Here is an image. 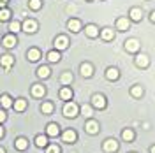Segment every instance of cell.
<instances>
[{"mask_svg": "<svg viewBox=\"0 0 155 153\" xmlns=\"http://www.w3.org/2000/svg\"><path fill=\"white\" fill-rule=\"evenodd\" d=\"M28 7L32 11H39L42 7V0H28Z\"/></svg>", "mask_w": 155, "mask_h": 153, "instance_id": "1f68e13d", "label": "cell"}, {"mask_svg": "<svg viewBox=\"0 0 155 153\" xmlns=\"http://www.w3.org/2000/svg\"><path fill=\"white\" fill-rule=\"evenodd\" d=\"M44 93H46V88L42 85H34L32 86V95L34 97H44Z\"/></svg>", "mask_w": 155, "mask_h": 153, "instance_id": "603a6c76", "label": "cell"}, {"mask_svg": "<svg viewBox=\"0 0 155 153\" xmlns=\"http://www.w3.org/2000/svg\"><path fill=\"white\" fill-rule=\"evenodd\" d=\"M139 46H141V42L137 39H129V41H125V49L129 53H136L139 49Z\"/></svg>", "mask_w": 155, "mask_h": 153, "instance_id": "ba28073f", "label": "cell"}, {"mask_svg": "<svg viewBox=\"0 0 155 153\" xmlns=\"http://www.w3.org/2000/svg\"><path fill=\"white\" fill-rule=\"evenodd\" d=\"M129 25H130V21H129L127 18H118V21H116V28L122 30V32L129 30Z\"/></svg>", "mask_w": 155, "mask_h": 153, "instance_id": "7402d4cb", "label": "cell"}, {"mask_svg": "<svg viewBox=\"0 0 155 153\" xmlns=\"http://www.w3.org/2000/svg\"><path fill=\"white\" fill-rule=\"evenodd\" d=\"M79 115V107H78V104L76 102H65V106H64V116L65 118H76V116Z\"/></svg>", "mask_w": 155, "mask_h": 153, "instance_id": "6da1fadb", "label": "cell"}, {"mask_svg": "<svg viewBox=\"0 0 155 153\" xmlns=\"http://www.w3.org/2000/svg\"><path fill=\"white\" fill-rule=\"evenodd\" d=\"M106 77L109 79V81H116L118 77H120V72H118V69L116 67H109L106 70Z\"/></svg>", "mask_w": 155, "mask_h": 153, "instance_id": "ffe728a7", "label": "cell"}, {"mask_svg": "<svg viewBox=\"0 0 155 153\" xmlns=\"http://www.w3.org/2000/svg\"><path fill=\"white\" fill-rule=\"evenodd\" d=\"M21 30H25L27 34H34V32H37V23H35L34 19H27V21L21 25Z\"/></svg>", "mask_w": 155, "mask_h": 153, "instance_id": "9c48e42d", "label": "cell"}, {"mask_svg": "<svg viewBox=\"0 0 155 153\" xmlns=\"http://www.w3.org/2000/svg\"><path fill=\"white\" fill-rule=\"evenodd\" d=\"M150 19H152V23H155V11L150 14Z\"/></svg>", "mask_w": 155, "mask_h": 153, "instance_id": "ab89813d", "label": "cell"}, {"mask_svg": "<svg viewBox=\"0 0 155 153\" xmlns=\"http://www.w3.org/2000/svg\"><path fill=\"white\" fill-rule=\"evenodd\" d=\"M136 65H137V67H148V65H150V58L146 57V55H137V57H136Z\"/></svg>", "mask_w": 155, "mask_h": 153, "instance_id": "9a60e30c", "label": "cell"}, {"mask_svg": "<svg viewBox=\"0 0 155 153\" xmlns=\"http://www.w3.org/2000/svg\"><path fill=\"white\" fill-rule=\"evenodd\" d=\"M130 93H132V97H136V99H139V97L143 95V93H145V90H143V88H141V86H132V88H130Z\"/></svg>", "mask_w": 155, "mask_h": 153, "instance_id": "4dcf8cb0", "label": "cell"}, {"mask_svg": "<svg viewBox=\"0 0 155 153\" xmlns=\"http://www.w3.org/2000/svg\"><path fill=\"white\" fill-rule=\"evenodd\" d=\"M35 146H37V148H46V146H48V137L42 135V134H39L37 137H35Z\"/></svg>", "mask_w": 155, "mask_h": 153, "instance_id": "484cf974", "label": "cell"}, {"mask_svg": "<svg viewBox=\"0 0 155 153\" xmlns=\"http://www.w3.org/2000/svg\"><path fill=\"white\" fill-rule=\"evenodd\" d=\"M48 60H49V62H58V60H60V53H58L57 49L49 51V53H48Z\"/></svg>", "mask_w": 155, "mask_h": 153, "instance_id": "e575fe53", "label": "cell"}, {"mask_svg": "<svg viewBox=\"0 0 155 153\" xmlns=\"http://www.w3.org/2000/svg\"><path fill=\"white\" fill-rule=\"evenodd\" d=\"M58 134H60V125L58 123H49L48 127H46V135H49V137H57Z\"/></svg>", "mask_w": 155, "mask_h": 153, "instance_id": "7c38bea8", "label": "cell"}, {"mask_svg": "<svg viewBox=\"0 0 155 153\" xmlns=\"http://www.w3.org/2000/svg\"><path fill=\"white\" fill-rule=\"evenodd\" d=\"M46 153H60V148L57 144H49V146H46Z\"/></svg>", "mask_w": 155, "mask_h": 153, "instance_id": "d590c367", "label": "cell"}, {"mask_svg": "<svg viewBox=\"0 0 155 153\" xmlns=\"http://www.w3.org/2000/svg\"><path fill=\"white\" fill-rule=\"evenodd\" d=\"M85 130H87L88 134H92V135L99 134V130H101L99 122H95V120H88L87 123H85Z\"/></svg>", "mask_w": 155, "mask_h": 153, "instance_id": "5b68a950", "label": "cell"}, {"mask_svg": "<svg viewBox=\"0 0 155 153\" xmlns=\"http://www.w3.org/2000/svg\"><path fill=\"white\" fill-rule=\"evenodd\" d=\"M0 153H5V150H4V148H0Z\"/></svg>", "mask_w": 155, "mask_h": 153, "instance_id": "7bdbcfd3", "label": "cell"}, {"mask_svg": "<svg viewBox=\"0 0 155 153\" xmlns=\"http://www.w3.org/2000/svg\"><path fill=\"white\" fill-rule=\"evenodd\" d=\"M67 28L71 30V32L78 34V32L81 30V21H79V19H76V18H71L67 21Z\"/></svg>", "mask_w": 155, "mask_h": 153, "instance_id": "8fae6325", "label": "cell"}, {"mask_svg": "<svg viewBox=\"0 0 155 153\" xmlns=\"http://www.w3.org/2000/svg\"><path fill=\"white\" fill-rule=\"evenodd\" d=\"M14 148H16L18 151H25V150L28 148V141H27L25 137H18V139L14 141Z\"/></svg>", "mask_w": 155, "mask_h": 153, "instance_id": "5bb4252c", "label": "cell"}, {"mask_svg": "<svg viewBox=\"0 0 155 153\" xmlns=\"http://www.w3.org/2000/svg\"><path fill=\"white\" fill-rule=\"evenodd\" d=\"M81 115H85L87 118H90V116H92V107H90V106H83V107H81Z\"/></svg>", "mask_w": 155, "mask_h": 153, "instance_id": "8d00e7d4", "label": "cell"}, {"mask_svg": "<svg viewBox=\"0 0 155 153\" xmlns=\"http://www.w3.org/2000/svg\"><path fill=\"white\" fill-rule=\"evenodd\" d=\"M5 120H7V115H5V111H4V109H0V125L4 123Z\"/></svg>", "mask_w": 155, "mask_h": 153, "instance_id": "74e56055", "label": "cell"}, {"mask_svg": "<svg viewBox=\"0 0 155 153\" xmlns=\"http://www.w3.org/2000/svg\"><path fill=\"white\" fill-rule=\"evenodd\" d=\"M122 137H124V141H125V143H132V141H134V137H136V134H134V130L125 129V130L122 132Z\"/></svg>", "mask_w": 155, "mask_h": 153, "instance_id": "d4e9b609", "label": "cell"}, {"mask_svg": "<svg viewBox=\"0 0 155 153\" xmlns=\"http://www.w3.org/2000/svg\"><path fill=\"white\" fill-rule=\"evenodd\" d=\"M12 104H14V102H12V99H11L7 93H4V95L0 97V106H2L4 109H9V107H12Z\"/></svg>", "mask_w": 155, "mask_h": 153, "instance_id": "d6986e66", "label": "cell"}, {"mask_svg": "<svg viewBox=\"0 0 155 153\" xmlns=\"http://www.w3.org/2000/svg\"><path fill=\"white\" fill-rule=\"evenodd\" d=\"M19 30H21V23H19V21H11L9 23V32L11 34H18Z\"/></svg>", "mask_w": 155, "mask_h": 153, "instance_id": "f546056e", "label": "cell"}, {"mask_svg": "<svg viewBox=\"0 0 155 153\" xmlns=\"http://www.w3.org/2000/svg\"><path fill=\"white\" fill-rule=\"evenodd\" d=\"M12 63H14V57H11V55H2L0 57V65L5 69V70H9Z\"/></svg>", "mask_w": 155, "mask_h": 153, "instance_id": "30bf717a", "label": "cell"}, {"mask_svg": "<svg viewBox=\"0 0 155 153\" xmlns=\"http://www.w3.org/2000/svg\"><path fill=\"white\" fill-rule=\"evenodd\" d=\"M88 2H92V0H88Z\"/></svg>", "mask_w": 155, "mask_h": 153, "instance_id": "ee69618b", "label": "cell"}, {"mask_svg": "<svg viewBox=\"0 0 155 153\" xmlns=\"http://www.w3.org/2000/svg\"><path fill=\"white\" fill-rule=\"evenodd\" d=\"M2 135H4V129H2V127H0V137H2Z\"/></svg>", "mask_w": 155, "mask_h": 153, "instance_id": "b9f144b4", "label": "cell"}, {"mask_svg": "<svg viewBox=\"0 0 155 153\" xmlns=\"http://www.w3.org/2000/svg\"><path fill=\"white\" fill-rule=\"evenodd\" d=\"M53 44H55V49H57V51H64V49L69 48V39L65 37V35H58Z\"/></svg>", "mask_w": 155, "mask_h": 153, "instance_id": "3957f363", "label": "cell"}, {"mask_svg": "<svg viewBox=\"0 0 155 153\" xmlns=\"http://www.w3.org/2000/svg\"><path fill=\"white\" fill-rule=\"evenodd\" d=\"M76 132L72 130V129H67V130H64L62 132V141L64 143H67V144H72V143H76Z\"/></svg>", "mask_w": 155, "mask_h": 153, "instance_id": "277c9868", "label": "cell"}, {"mask_svg": "<svg viewBox=\"0 0 155 153\" xmlns=\"http://www.w3.org/2000/svg\"><path fill=\"white\" fill-rule=\"evenodd\" d=\"M101 37L104 39V41H111V39H115V32H113V28H102Z\"/></svg>", "mask_w": 155, "mask_h": 153, "instance_id": "4316f807", "label": "cell"}, {"mask_svg": "<svg viewBox=\"0 0 155 153\" xmlns=\"http://www.w3.org/2000/svg\"><path fill=\"white\" fill-rule=\"evenodd\" d=\"M11 18V11L7 7H2L0 9V21H7Z\"/></svg>", "mask_w": 155, "mask_h": 153, "instance_id": "d6a6232c", "label": "cell"}, {"mask_svg": "<svg viewBox=\"0 0 155 153\" xmlns=\"http://www.w3.org/2000/svg\"><path fill=\"white\" fill-rule=\"evenodd\" d=\"M150 153H155V144L152 146V148H150Z\"/></svg>", "mask_w": 155, "mask_h": 153, "instance_id": "60d3db41", "label": "cell"}, {"mask_svg": "<svg viewBox=\"0 0 155 153\" xmlns=\"http://www.w3.org/2000/svg\"><path fill=\"white\" fill-rule=\"evenodd\" d=\"M85 32H87V35H88L90 39H95L97 35H99V28H97V27L94 25V23L87 25V27H85Z\"/></svg>", "mask_w": 155, "mask_h": 153, "instance_id": "2e32d148", "label": "cell"}, {"mask_svg": "<svg viewBox=\"0 0 155 153\" xmlns=\"http://www.w3.org/2000/svg\"><path fill=\"white\" fill-rule=\"evenodd\" d=\"M79 72H81V76L83 77H92L94 76V67H92L90 63H81Z\"/></svg>", "mask_w": 155, "mask_h": 153, "instance_id": "4fadbf2b", "label": "cell"}, {"mask_svg": "<svg viewBox=\"0 0 155 153\" xmlns=\"http://www.w3.org/2000/svg\"><path fill=\"white\" fill-rule=\"evenodd\" d=\"M49 74H51V70H49V67H46V65H41V67L37 69V76L42 77V79L49 77Z\"/></svg>", "mask_w": 155, "mask_h": 153, "instance_id": "83f0119b", "label": "cell"}, {"mask_svg": "<svg viewBox=\"0 0 155 153\" xmlns=\"http://www.w3.org/2000/svg\"><path fill=\"white\" fill-rule=\"evenodd\" d=\"M41 111H42V115H51V113H53V104H51V102H42Z\"/></svg>", "mask_w": 155, "mask_h": 153, "instance_id": "f1b7e54d", "label": "cell"}, {"mask_svg": "<svg viewBox=\"0 0 155 153\" xmlns=\"http://www.w3.org/2000/svg\"><path fill=\"white\" fill-rule=\"evenodd\" d=\"M60 99L65 100V102L71 100V99H72V90H71L69 86H62V90H60Z\"/></svg>", "mask_w": 155, "mask_h": 153, "instance_id": "ac0fdd59", "label": "cell"}, {"mask_svg": "<svg viewBox=\"0 0 155 153\" xmlns=\"http://www.w3.org/2000/svg\"><path fill=\"white\" fill-rule=\"evenodd\" d=\"M60 81H62V85H71V81H72V74H71V72H64L62 77H60Z\"/></svg>", "mask_w": 155, "mask_h": 153, "instance_id": "836d02e7", "label": "cell"}, {"mask_svg": "<svg viewBox=\"0 0 155 153\" xmlns=\"http://www.w3.org/2000/svg\"><path fill=\"white\" fill-rule=\"evenodd\" d=\"M2 44H4L5 48H14V46L18 44V39H16V34H7L5 37L2 39Z\"/></svg>", "mask_w": 155, "mask_h": 153, "instance_id": "52a82bcc", "label": "cell"}, {"mask_svg": "<svg viewBox=\"0 0 155 153\" xmlns=\"http://www.w3.org/2000/svg\"><path fill=\"white\" fill-rule=\"evenodd\" d=\"M129 16H130L132 21H141V18H143V11L139 9V7H132L130 12H129Z\"/></svg>", "mask_w": 155, "mask_h": 153, "instance_id": "e0dca14e", "label": "cell"}, {"mask_svg": "<svg viewBox=\"0 0 155 153\" xmlns=\"http://www.w3.org/2000/svg\"><path fill=\"white\" fill-rule=\"evenodd\" d=\"M7 2H9V0H0V7H5V5H7Z\"/></svg>", "mask_w": 155, "mask_h": 153, "instance_id": "f35d334b", "label": "cell"}, {"mask_svg": "<svg viewBox=\"0 0 155 153\" xmlns=\"http://www.w3.org/2000/svg\"><path fill=\"white\" fill-rule=\"evenodd\" d=\"M102 148H104V151H107V153H115V151H118V143H116L115 139H106L104 141V144H102Z\"/></svg>", "mask_w": 155, "mask_h": 153, "instance_id": "8992f818", "label": "cell"}, {"mask_svg": "<svg viewBox=\"0 0 155 153\" xmlns=\"http://www.w3.org/2000/svg\"><path fill=\"white\" fill-rule=\"evenodd\" d=\"M92 106L95 107V109H106V97L102 95V93H95V95L92 97Z\"/></svg>", "mask_w": 155, "mask_h": 153, "instance_id": "7a4b0ae2", "label": "cell"}, {"mask_svg": "<svg viewBox=\"0 0 155 153\" xmlns=\"http://www.w3.org/2000/svg\"><path fill=\"white\" fill-rule=\"evenodd\" d=\"M12 107H14L18 113H21V111H25V107H27V100H25V99H16L14 104H12Z\"/></svg>", "mask_w": 155, "mask_h": 153, "instance_id": "cb8c5ba5", "label": "cell"}, {"mask_svg": "<svg viewBox=\"0 0 155 153\" xmlns=\"http://www.w3.org/2000/svg\"><path fill=\"white\" fill-rule=\"evenodd\" d=\"M27 58H28L30 62H37L39 58H41V51H39L37 48L28 49V53H27Z\"/></svg>", "mask_w": 155, "mask_h": 153, "instance_id": "44dd1931", "label": "cell"}]
</instances>
